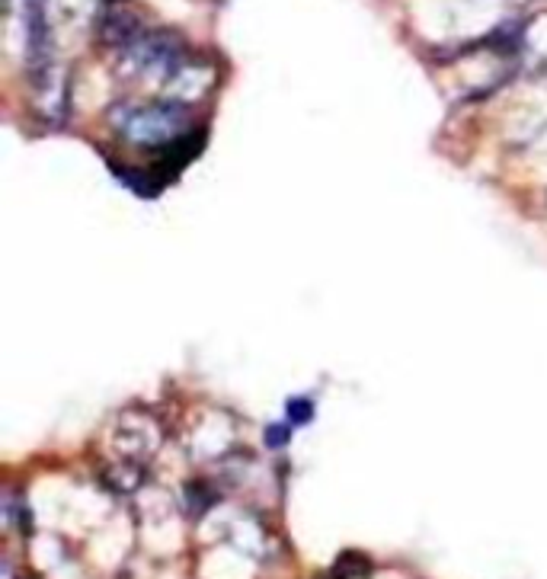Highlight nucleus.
<instances>
[{
	"mask_svg": "<svg viewBox=\"0 0 547 579\" xmlns=\"http://www.w3.org/2000/svg\"><path fill=\"white\" fill-rule=\"evenodd\" d=\"M189 112L186 106L180 103H167V100H160V103H122V109L112 116V125L119 128V132L125 138H132L138 144H154V148H160V144H167V141H176L183 132H186V119Z\"/></svg>",
	"mask_w": 547,
	"mask_h": 579,
	"instance_id": "f257e3e1",
	"label": "nucleus"
},
{
	"mask_svg": "<svg viewBox=\"0 0 547 579\" xmlns=\"http://www.w3.org/2000/svg\"><path fill=\"white\" fill-rule=\"evenodd\" d=\"M186 500H189V506H196V512H202V509H208V503H215V490L199 480V484H189Z\"/></svg>",
	"mask_w": 547,
	"mask_h": 579,
	"instance_id": "f03ea898",
	"label": "nucleus"
},
{
	"mask_svg": "<svg viewBox=\"0 0 547 579\" xmlns=\"http://www.w3.org/2000/svg\"><path fill=\"white\" fill-rule=\"evenodd\" d=\"M288 416H292V423H308L314 416L311 400H292V404H288Z\"/></svg>",
	"mask_w": 547,
	"mask_h": 579,
	"instance_id": "7ed1b4c3",
	"label": "nucleus"
},
{
	"mask_svg": "<svg viewBox=\"0 0 547 579\" xmlns=\"http://www.w3.org/2000/svg\"><path fill=\"white\" fill-rule=\"evenodd\" d=\"M288 439H292V429H288V426H269L266 429V445L269 448H282V445H288Z\"/></svg>",
	"mask_w": 547,
	"mask_h": 579,
	"instance_id": "20e7f679",
	"label": "nucleus"
}]
</instances>
